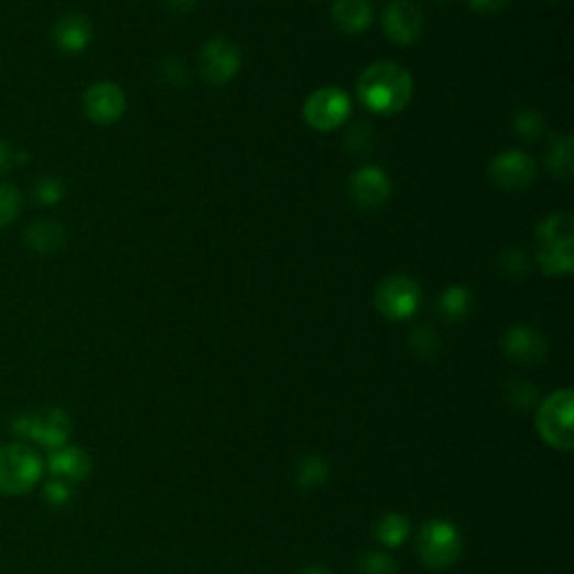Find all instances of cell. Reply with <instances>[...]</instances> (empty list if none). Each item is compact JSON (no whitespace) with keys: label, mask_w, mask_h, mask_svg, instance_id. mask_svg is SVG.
I'll return each instance as SVG.
<instances>
[{"label":"cell","mask_w":574,"mask_h":574,"mask_svg":"<svg viewBox=\"0 0 574 574\" xmlns=\"http://www.w3.org/2000/svg\"><path fill=\"white\" fill-rule=\"evenodd\" d=\"M526 395L532 397V399H537V390H534L532 384H526V382H511V384L507 386V397L514 401V407L528 409V407H530V401L526 399Z\"/></svg>","instance_id":"obj_31"},{"label":"cell","mask_w":574,"mask_h":574,"mask_svg":"<svg viewBox=\"0 0 574 574\" xmlns=\"http://www.w3.org/2000/svg\"><path fill=\"white\" fill-rule=\"evenodd\" d=\"M382 25L386 36L397 45H411L424 32L422 10L411 0H393L384 10Z\"/></svg>","instance_id":"obj_11"},{"label":"cell","mask_w":574,"mask_h":574,"mask_svg":"<svg viewBox=\"0 0 574 574\" xmlns=\"http://www.w3.org/2000/svg\"><path fill=\"white\" fill-rule=\"evenodd\" d=\"M299 574H332V572L328 567H323V565H310V567L301 570Z\"/></svg>","instance_id":"obj_35"},{"label":"cell","mask_w":574,"mask_h":574,"mask_svg":"<svg viewBox=\"0 0 574 574\" xmlns=\"http://www.w3.org/2000/svg\"><path fill=\"white\" fill-rule=\"evenodd\" d=\"M411 534V523L405 514H384L382 519L375 523V539L384 543L386 548H397L405 543Z\"/></svg>","instance_id":"obj_20"},{"label":"cell","mask_w":574,"mask_h":574,"mask_svg":"<svg viewBox=\"0 0 574 574\" xmlns=\"http://www.w3.org/2000/svg\"><path fill=\"white\" fill-rule=\"evenodd\" d=\"M543 131H545V124H543L541 112L530 110V108L516 112V118H514V133L516 135L528 140V142H537L543 135Z\"/></svg>","instance_id":"obj_24"},{"label":"cell","mask_w":574,"mask_h":574,"mask_svg":"<svg viewBox=\"0 0 574 574\" xmlns=\"http://www.w3.org/2000/svg\"><path fill=\"white\" fill-rule=\"evenodd\" d=\"M73 422L66 411L62 409H47L36 416H21L14 420V433L21 438H30L41 446L59 449L68 442Z\"/></svg>","instance_id":"obj_7"},{"label":"cell","mask_w":574,"mask_h":574,"mask_svg":"<svg viewBox=\"0 0 574 574\" xmlns=\"http://www.w3.org/2000/svg\"><path fill=\"white\" fill-rule=\"evenodd\" d=\"M418 556L431 570H446L463 554V534L451 521L435 519L418 534Z\"/></svg>","instance_id":"obj_4"},{"label":"cell","mask_w":574,"mask_h":574,"mask_svg":"<svg viewBox=\"0 0 574 574\" xmlns=\"http://www.w3.org/2000/svg\"><path fill=\"white\" fill-rule=\"evenodd\" d=\"M411 343L413 349L420 353V355H433L438 351V339L433 334L431 328H418L413 334H411Z\"/></svg>","instance_id":"obj_30"},{"label":"cell","mask_w":574,"mask_h":574,"mask_svg":"<svg viewBox=\"0 0 574 574\" xmlns=\"http://www.w3.org/2000/svg\"><path fill=\"white\" fill-rule=\"evenodd\" d=\"M43 470V457L27 444H3L0 446V494L21 496L32 492Z\"/></svg>","instance_id":"obj_2"},{"label":"cell","mask_w":574,"mask_h":574,"mask_svg":"<svg viewBox=\"0 0 574 574\" xmlns=\"http://www.w3.org/2000/svg\"><path fill=\"white\" fill-rule=\"evenodd\" d=\"M537 261L545 274H567L574 267V250H561V247H543L537 250Z\"/></svg>","instance_id":"obj_22"},{"label":"cell","mask_w":574,"mask_h":574,"mask_svg":"<svg viewBox=\"0 0 574 574\" xmlns=\"http://www.w3.org/2000/svg\"><path fill=\"white\" fill-rule=\"evenodd\" d=\"M241 68V52L229 38H211L200 52V73L209 84L224 86Z\"/></svg>","instance_id":"obj_8"},{"label":"cell","mask_w":574,"mask_h":574,"mask_svg":"<svg viewBox=\"0 0 574 574\" xmlns=\"http://www.w3.org/2000/svg\"><path fill=\"white\" fill-rule=\"evenodd\" d=\"M45 496L52 500V503H66L73 492H70V485L64 483V481H52L47 487H45Z\"/></svg>","instance_id":"obj_33"},{"label":"cell","mask_w":574,"mask_h":574,"mask_svg":"<svg viewBox=\"0 0 574 574\" xmlns=\"http://www.w3.org/2000/svg\"><path fill=\"white\" fill-rule=\"evenodd\" d=\"M124 110H126V95L118 84L97 81L84 95L86 118L99 126L120 122Z\"/></svg>","instance_id":"obj_10"},{"label":"cell","mask_w":574,"mask_h":574,"mask_svg":"<svg viewBox=\"0 0 574 574\" xmlns=\"http://www.w3.org/2000/svg\"><path fill=\"white\" fill-rule=\"evenodd\" d=\"M166 5L174 12H189L196 5V0H166Z\"/></svg>","instance_id":"obj_34"},{"label":"cell","mask_w":574,"mask_h":574,"mask_svg":"<svg viewBox=\"0 0 574 574\" xmlns=\"http://www.w3.org/2000/svg\"><path fill=\"white\" fill-rule=\"evenodd\" d=\"M360 574H397V563L386 552H368L360 561Z\"/></svg>","instance_id":"obj_27"},{"label":"cell","mask_w":574,"mask_h":574,"mask_svg":"<svg viewBox=\"0 0 574 574\" xmlns=\"http://www.w3.org/2000/svg\"><path fill=\"white\" fill-rule=\"evenodd\" d=\"M297 481L306 489H317L328 481V463L317 455H308L297 467Z\"/></svg>","instance_id":"obj_23"},{"label":"cell","mask_w":574,"mask_h":574,"mask_svg":"<svg viewBox=\"0 0 574 574\" xmlns=\"http://www.w3.org/2000/svg\"><path fill=\"white\" fill-rule=\"evenodd\" d=\"M47 467H49V474L56 478V481H64V483H75V481H84L90 470H92V463L90 457L84 449L79 446H59L54 449L49 453V461H47Z\"/></svg>","instance_id":"obj_14"},{"label":"cell","mask_w":574,"mask_h":574,"mask_svg":"<svg viewBox=\"0 0 574 574\" xmlns=\"http://www.w3.org/2000/svg\"><path fill=\"white\" fill-rule=\"evenodd\" d=\"M498 267L511 280H523L530 274V263H528L526 254L519 250H505L498 256Z\"/></svg>","instance_id":"obj_25"},{"label":"cell","mask_w":574,"mask_h":574,"mask_svg":"<svg viewBox=\"0 0 574 574\" xmlns=\"http://www.w3.org/2000/svg\"><path fill=\"white\" fill-rule=\"evenodd\" d=\"M503 351L516 364L534 366V364H541L545 360L548 341L537 328L521 323V325H511L505 332Z\"/></svg>","instance_id":"obj_12"},{"label":"cell","mask_w":574,"mask_h":574,"mask_svg":"<svg viewBox=\"0 0 574 574\" xmlns=\"http://www.w3.org/2000/svg\"><path fill=\"white\" fill-rule=\"evenodd\" d=\"M21 213V194L14 185H0V229H5Z\"/></svg>","instance_id":"obj_26"},{"label":"cell","mask_w":574,"mask_h":574,"mask_svg":"<svg viewBox=\"0 0 574 574\" xmlns=\"http://www.w3.org/2000/svg\"><path fill=\"white\" fill-rule=\"evenodd\" d=\"M64 196H66L64 183L54 180V178H41V180L34 185V198H36L41 205H56Z\"/></svg>","instance_id":"obj_28"},{"label":"cell","mask_w":574,"mask_h":574,"mask_svg":"<svg viewBox=\"0 0 574 574\" xmlns=\"http://www.w3.org/2000/svg\"><path fill=\"white\" fill-rule=\"evenodd\" d=\"M489 178L505 191H523L537 178V164L521 151H507L492 159Z\"/></svg>","instance_id":"obj_9"},{"label":"cell","mask_w":574,"mask_h":574,"mask_svg":"<svg viewBox=\"0 0 574 574\" xmlns=\"http://www.w3.org/2000/svg\"><path fill=\"white\" fill-rule=\"evenodd\" d=\"M30 157L23 153V151H16L12 148L8 142L0 140V176L10 174V170L23 162H27Z\"/></svg>","instance_id":"obj_29"},{"label":"cell","mask_w":574,"mask_h":574,"mask_svg":"<svg viewBox=\"0 0 574 574\" xmlns=\"http://www.w3.org/2000/svg\"><path fill=\"white\" fill-rule=\"evenodd\" d=\"M375 306L390 321H407L418 314L422 306V290L413 278L395 274L377 285Z\"/></svg>","instance_id":"obj_5"},{"label":"cell","mask_w":574,"mask_h":574,"mask_svg":"<svg viewBox=\"0 0 574 574\" xmlns=\"http://www.w3.org/2000/svg\"><path fill=\"white\" fill-rule=\"evenodd\" d=\"M537 239L543 247L574 250V218L570 213H552L537 227Z\"/></svg>","instance_id":"obj_18"},{"label":"cell","mask_w":574,"mask_h":574,"mask_svg":"<svg viewBox=\"0 0 574 574\" xmlns=\"http://www.w3.org/2000/svg\"><path fill=\"white\" fill-rule=\"evenodd\" d=\"M52 41L56 49H62L64 54H79L92 41V25L81 14H68L62 21H56L52 30Z\"/></svg>","instance_id":"obj_15"},{"label":"cell","mask_w":574,"mask_h":574,"mask_svg":"<svg viewBox=\"0 0 574 574\" xmlns=\"http://www.w3.org/2000/svg\"><path fill=\"white\" fill-rule=\"evenodd\" d=\"M548 168L556 178L570 180L574 174V155H572V137L561 135L548 151Z\"/></svg>","instance_id":"obj_21"},{"label":"cell","mask_w":574,"mask_h":574,"mask_svg":"<svg viewBox=\"0 0 574 574\" xmlns=\"http://www.w3.org/2000/svg\"><path fill=\"white\" fill-rule=\"evenodd\" d=\"M390 196V180L382 166H362L351 178V198L357 207L379 209Z\"/></svg>","instance_id":"obj_13"},{"label":"cell","mask_w":574,"mask_h":574,"mask_svg":"<svg viewBox=\"0 0 574 574\" xmlns=\"http://www.w3.org/2000/svg\"><path fill=\"white\" fill-rule=\"evenodd\" d=\"M332 23L346 34H362L373 23L368 0H336L332 5Z\"/></svg>","instance_id":"obj_16"},{"label":"cell","mask_w":574,"mask_h":574,"mask_svg":"<svg viewBox=\"0 0 574 574\" xmlns=\"http://www.w3.org/2000/svg\"><path fill=\"white\" fill-rule=\"evenodd\" d=\"M438 308H440V314L449 321H465L474 310V297L467 287L453 285V287H449V290L442 292Z\"/></svg>","instance_id":"obj_19"},{"label":"cell","mask_w":574,"mask_h":574,"mask_svg":"<svg viewBox=\"0 0 574 574\" xmlns=\"http://www.w3.org/2000/svg\"><path fill=\"white\" fill-rule=\"evenodd\" d=\"M351 110L353 103L346 92L339 88H321L306 99L303 118L314 131L330 133L351 118Z\"/></svg>","instance_id":"obj_6"},{"label":"cell","mask_w":574,"mask_h":574,"mask_svg":"<svg viewBox=\"0 0 574 574\" xmlns=\"http://www.w3.org/2000/svg\"><path fill=\"white\" fill-rule=\"evenodd\" d=\"M511 0H470V5L478 14H500L509 8Z\"/></svg>","instance_id":"obj_32"},{"label":"cell","mask_w":574,"mask_h":574,"mask_svg":"<svg viewBox=\"0 0 574 574\" xmlns=\"http://www.w3.org/2000/svg\"><path fill=\"white\" fill-rule=\"evenodd\" d=\"M357 97L371 112L395 114L409 106L413 97V79L397 64L379 62L362 73Z\"/></svg>","instance_id":"obj_1"},{"label":"cell","mask_w":574,"mask_h":574,"mask_svg":"<svg viewBox=\"0 0 574 574\" xmlns=\"http://www.w3.org/2000/svg\"><path fill=\"white\" fill-rule=\"evenodd\" d=\"M66 229L59 220H34L27 229H25V243L27 247H32L38 254H54L59 252L66 245Z\"/></svg>","instance_id":"obj_17"},{"label":"cell","mask_w":574,"mask_h":574,"mask_svg":"<svg viewBox=\"0 0 574 574\" xmlns=\"http://www.w3.org/2000/svg\"><path fill=\"white\" fill-rule=\"evenodd\" d=\"M574 395L570 388L550 393L537 411V431L539 435L559 451H572L574 446Z\"/></svg>","instance_id":"obj_3"}]
</instances>
